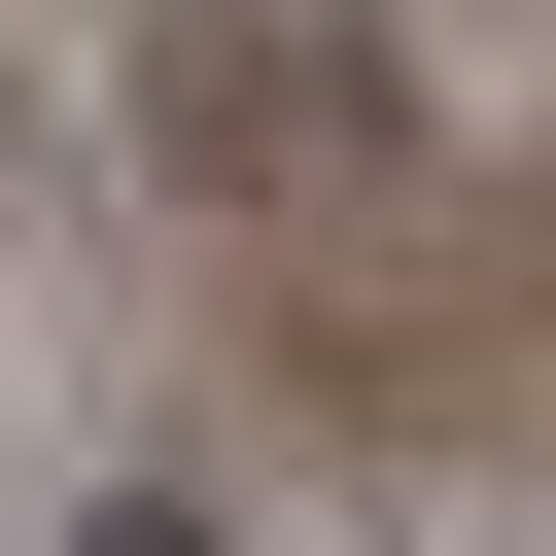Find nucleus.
Listing matches in <instances>:
<instances>
[{"label":"nucleus","mask_w":556,"mask_h":556,"mask_svg":"<svg viewBox=\"0 0 556 556\" xmlns=\"http://www.w3.org/2000/svg\"><path fill=\"white\" fill-rule=\"evenodd\" d=\"M70 556H208V521H174V486H104V521H70Z\"/></svg>","instance_id":"1"}]
</instances>
